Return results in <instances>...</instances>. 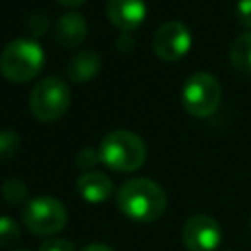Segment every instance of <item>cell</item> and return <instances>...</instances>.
<instances>
[{
	"label": "cell",
	"mask_w": 251,
	"mask_h": 251,
	"mask_svg": "<svg viewBox=\"0 0 251 251\" xmlns=\"http://www.w3.org/2000/svg\"><path fill=\"white\" fill-rule=\"evenodd\" d=\"M116 204L135 222H155L167 208V194L151 178H129L118 188Z\"/></svg>",
	"instance_id": "1"
},
{
	"label": "cell",
	"mask_w": 251,
	"mask_h": 251,
	"mask_svg": "<svg viewBox=\"0 0 251 251\" xmlns=\"http://www.w3.org/2000/svg\"><path fill=\"white\" fill-rule=\"evenodd\" d=\"M45 55L37 41L18 37L0 53V75L10 82H27L43 69Z\"/></svg>",
	"instance_id": "2"
},
{
	"label": "cell",
	"mask_w": 251,
	"mask_h": 251,
	"mask_svg": "<svg viewBox=\"0 0 251 251\" xmlns=\"http://www.w3.org/2000/svg\"><path fill=\"white\" fill-rule=\"evenodd\" d=\"M102 163L118 173L137 171L147 157L143 139L129 129H114L100 143Z\"/></svg>",
	"instance_id": "3"
},
{
	"label": "cell",
	"mask_w": 251,
	"mask_h": 251,
	"mask_svg": "<svg viewBox=\"0 0 251 251\" xmlns=\"http://www.w3.org/2000/svg\"><path fill=\"white\" fill-rule=\"evenodd\" d=\"M184 110L194 118H208L216 112L222 100V86L218 78L206 71L192 73L180 92Z\"/></svg>",
	"instance_id": "4"
},
{
	"label": "cell",
	"mask_w": 251,
	"mask_h": 251,
	"mask_svg": "<svg viewBox=\"0 0 251 251\" xmlns=\"http://www.w3.org/2000/svg\"><path fill=\"white\" fill-rule=\"evenodd\" d=\"M71 104V90L59 76L41 78L29 94V110L39 122H57Z\"/></svg>",
	"instance_id": "5"
},
{
	"label": "cell",
	"mask_w": 251,
	"mask_h": 251,
	"mask_svg": "<svg viewBox=\"0 0 251 251\" xmlns=\"http://www.w3.org/2000/svg\"><path fill=\"white\" fill-rule=\"evenodd\" d=\"M24 226L35 235H53L61 231L67 224V210L61 200L53 196L31 198L22 212Z\"/></svg>",
	"instance_id": "6"
},
{
	"label": "cell",
	"mask_w": 251,
	"mask_h": 251,
	"mask_svg": "<svg viewBox=\"0 0 251 251\" xmlns=\"http://www.w3.org/2000/svg\"><path fill=\"white\" fill-rule=\"evenodd\" d=\"M192 45L190 29L182 22H167L153 35V53L161 61H180Z\"/></svg>",
	"instance_id": "7"
},
{
	"label": "cell",
	"mask_w": 251,
	"mask_h": 251,
	"mask_svg": "<svg viewBox=\"0 0 251 251\" xmlns=\"http://www.w3.org/2000/svg\"><path fill=\"white\" fill-rule=\"evenodd\" d=\"M220 241V224L208 214L190 216L182 226V243L188 251H214Z\"/></svg>",
	"instance_id": "8"
},
{
	"label": "cell",
	"mask_w": 251,
	"mask_h": 251,
	"mask_svg": "<svg viewBox=\"0 0 251 251\" xmlns=\"http://www.w3.org/2000/svg\"><path fill=\"white\" fill-rule=\"evenodd\" d=\"M108 18L124 33L137 29L147 14L145 0H108Z\"/></svg>",
	"instance_id": "9"
},
{
	"label": "cell",
	"mask_w": 251,
	"mask_h": 251,
	"mask_svg": "<svg viewBox=\"0 0 251 251\" xmlns=\"http://www.w3.org/2000/svg\"><path fill=\"white\" fill-rule=\"evenodd\" d=\"M88 25L82 14L67 12L55 24V39L63 47H76L86 39Z\"/></svg>",
	"instance_id": "10"
},
{
	"label": "cell",
	"mask_w": 251,
	"mask_h": 251,
	"mask_svg": "<svg viewBox=\"0 0 251 251\" xmlns=\"http://www.w3.org/2000/svg\"><path fill=\"white\" fill-rule=\"evenodd\" d=\"M76 190L86 202L98 204V202H104V200H108L112 196L114 186H112V180L104 173L90 171V173H84V175L78 176Z\"/></svg>",
	"instance_id": "11"
},
{
	"label": "cell",
	"mask_w": 251,
	"mask_h": 251,
	"mask_svg": "<svg viewBox=\"0 0 251 251\" xmlns=\"http://www.w3.org/2000/svg\"><path fill=\"white\" fill-rule=\"evenodd\" d=\"M100 57L96 51H80L67 63V75L73 82H88L100 71Z\"/></svg>",
	"instance_id": "12"
},
{
	"label": "cell",
	"mask_w": 251,
	"mask_h": 251,
	"mask_svg": "<svg viewBox=\"0 0 251 251\" xmlns=\"http://www.w3.org/2000/svg\"><path fill=\"white\" fill-rule=\"evenodd\" d=\"M231 65L245 75H251V29L237 35L229 45Z\"/></svg>",
	"instance_id": "13"
},
{
	"label": "cell",
	"mask_w": 251,
	"mask_h": 251,
	"mask_svg": "<svg viewBox=\"0 0 251 251\" xmlns=\"http://www.w3.org/2000/svg\"><path fill=\"white\" fill-rule=\"evenodd\" d=\"M2 194L8 204H22L25 200V184L20 178H6L2 182Z\"/></svg>",
	"instance_id": "14"
},
{
	"label": "cell",
	"mask_w": 251,
	"mask_h": 251,
	"mask_svg": "<svg viewBox=\"0 0 251 251\" xmlns=\"http://www.w3.org/2000/svg\"><path fill=\"white\" fill-rule=\"evenodd\" d=\"M20 237H22V231L18 224L8 216H0V247L14 245Z\"/></svg>",
	"instance_id": "15"
},
{
	"label": "cell",
	"mask_w": 251,
	"mask_h": 251,
	"mask_svg": "<svg viewBox=\"0 0 251 251\" xmlns=\"http://www.w3.org/2000/svg\"><path fill=\"white\" fill-rule=\"evenodd\" d=\"M20 149V137L12 129H0V159H10Z\"/></svg>",
	"instance_id": "16"
},
{
	"label": "cell",
	"mask_w": 251,
	"mask_h": 251,
	"mask_svg": "<svg viewBox=\"0 0 251 251\" xmlns=\"http://www.w3.org/2000/svg\"><path fill=\"white\" fill-rule=\"evenodd\" d=\"M98 161H102V155H100V149H96V147H84L76 155V165L82 169L94 167Z\"/></svg>",
	"instance_id": "17"
},
{
	"label": "cell",
	"mask_w": 251,
	"mask_h": 251,
	"mask_svg": "<svg viewBox=\"0 0 251 251\" xmlns=\"http://www.w3.org/2000/svg\"><path fill=\"white\" fill-rule=\"evenodd\" d=\"M235 18L241 27L251 29V0H237L235 4Z\"/></svg>",
	"instance_id": "18"
},
{
	"label": "cell",
	"mask_w": 251,
	"mask_h": 251,
	"mask_svg": "<svg viewBox=\"0 0 251 251\" xmlns=\"http://www.w3.org/2000/svg\"><path fill=\"white\" fill-rule=\"evenodd\" d=\"M39 251H75V245L69 239H47L41 243Z\"/></svg>",
	"instance_id": "19"
},
{
	"label": "cell",
	"mask_w": 251,
	"mask_h": 251,
	"mask_svg": "<svg viewBox=\"0 0 251 251\" xmlns=\"http://www.w3.org/2000/svg\"><path fill=\"white\" fill-rule=\"evenodd\" d=\"M82 251H114V249L110 245H106V243L94 241V243H88L86 247H82Z\"/></svg>",
	"instance_id": "20"
},
{
	"label": "cell",
	"mask_w": 251,
	"mask_h": 251,
	"mask_svg": "<svg viewBox=\"0 0 251 251\" xmlns=\"http://www.w3.org/2000/svg\"><path fill=\"white\" fill-rule=\"evenodd\" d=\"M59 4H63V6H69V8H75V6H80V4H84L86 0H57Z\"/></svg>",
	"instance_id": "21"
},
{
	"label": "cell",
	"mask_w": 251,
	"mask_h": 251,
	"mask_svg": "<svg viewBox=\"0 0 251 251\" xmlns=\"http://www.w3.org/2000/svg\"><path fill=\"white\" fill-rule=\"evenodd\" d=\"M14 251H27V249H14Z\"/></svg>",
	"instance_id": "22"
},
{
	"label": "cell",
	"mask_w": 251,
	"mask_h": 251,
	"mask_svg": "<svg viewBox=\"0 0 251 251\" xmlns=\"http://www.w3.org/2000/svg\"><path fill=\"white\" fill-rule=\"evenodd\" d=\"M249 227H251V220H249Z\"/></svg>",
	"instance_id": "23"
}]
</instances>
